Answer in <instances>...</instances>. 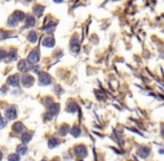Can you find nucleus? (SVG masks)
I'll return each mask as SVG.
<instances>
[{
    "label": "nucleus",
    "mask_w": 164,
    "mask_h": 161,
    "mask_svg": "<svg viewBox=\"0 0 164 161\" xmlns=\"http://www.w3.org/2000/svg\"><path fill=\"white\" fill-rule=\"evenodd\" d=\"M38 60H39V50L38 49H32L30 51L29 56H28L27 61L28 63H30V64H36Z\"/></svg>",
    "instance_id": "f257e3e1"
},
{
    "label": "nucleus",
    "mask_w": 164,
    "mask_h": 161,
    "mask_svg": "<svg viewBox=\"0 0 164 161\" xmlns=\"http://www.w3.org/2000/svg\"><path fill=\"white\" fill-rule=\"evenodd\" d=\"M59 111V104H51L50 107H48V114H47V119H51L55 114H57Z\"/></svg>",
    "instance_id": "f03ea898"
},
{
    "label": "nucleus",
    "mask_w": 164,
    "mask_h": 161,
    "mask_svg": "<svg viewBox=\"0 0 164 161\" xmlns=\"http://www.w3.org/2000/svg\"><path fill=\"white\" fill-rule=\"evenodd\" d=\"M6 116L9 120H15L17 117V111L15 106H9L6 110Z\"/></svg>",
    "instance_id": "7ed1b4c3"
},
{
    "label": "nucleus",
    "mask_w": 164,
    "mask_h": 161,
    "mask_svg": "<svg viewBox=\"0 0 164 161\" xmlns=\"http://www.w3.org/2000/svg\"><path fill=\"white\" fill-rule=\"evenodd\" d=\"M39 80L43 85H49L51 83V77L47 73H40L39 74Z\"/></svg>",
    "instance_id": "20e7f679"
},
{
    "label": "nucleus",
    "mask_w": 164,
    "mask_h": 161,
    "mask_svg": "<svg viewBox=\"0 0 164 161\" xmlns=\"http://www.w3.org/2000/svg\"><path fill=\"white\" fill-rule=\"evenodd\" d=\"M19 80H20V77H19V75H11V76H9L8 77V84L9 85H11V86H18L19 85Z\"/></svg>",
    "instance_id": "39448f33"
},
{
    "label": "nucleus",
    "mask_w": 164,
    "mask_h": 161,
    "mask_svg": "<svg viewBox=\"0 0 164 161\" xmlns=\"http://www.w3.org/2000/svg\"><path fill=\"white\" fill-rule=\"evenodd\" d=\"M74 152L75 154L77 155V157H84V155H86L87 153V150L84 145H77L76 148L74 149Z\"/></svg>",
    "instance_id": "423d86ee"
},
{
    "label": "nucleus",
    "mask_w": 164,
    "mask_h": 161,
    "mask_svg": "<svg viewBox=\"0 0 164 161\" xmlns=\"http://www.w3.org/2000/svg\"><path fill=\"white\" fill-rule=\"evenodd\" d=\"M34 77L30 76V75H25L22 77V84L25 87H30L32 84H34Z\"/></svg>",
    "instance_id": "0eeeda50"
},
{
    "label": "nucleus",
    "mask_w": 164,
    "mask_h": 161,
    "mask_svg": "<svg viewBox=\"0 0 164 161\" xmlns=\"http://www.w3.org/2000/svg\"><path fill=\"white\" fill-rule=\"evenodd\" d=\"M12 17L15 18L17 21H22V20L26 18L25 13H23L22 11H19V10H16L15 12H13V13H12Z\"/></svg>",
    "instance_id": "6e6552de"
},
{
    "label": "nucleus",
    "mask_w": 164,
    "mask_h": 161,
    "mask_svg": "<svg viewBox=\"0 0 164 161\" xmlns=\"http://www.w3.org/2000/svg\"><path fill=\"white\" fill-rule=\"evenodd\" d=\"M43 45L45 47H53L55 45V39L53 37H46L43 40Z\"/></svg>",
    "instance_id": "1a4fd4ad"
},
{
    "label": "nucleus",
    "mask_w": 164,
    "mask_h": 161,
    "mask_svg": "<svg viewBox=\"0 0 164 161\" xmlns=\"http://www.w3.org/2000/svg\"><path fill=\"white\" fill-rule=\"evenodd\" d=\"M12 130L16 132V133H21L23 131V125L21 122H16L15 124L12 125Z\"/></svg>",
    "instance_id": "9d476101"
},
{
    "label": "nucleus",
    "mask_w": 164,
    "mask_h": 161,
    "mask_svg": "<svg viewBox=\"0 0 164 161\" xmlns=\"http://www.w3.org/2000/svg\"><path fill=\"white\" fill-rule=\"evenodd\" d=\"M32 138V133L31 132H26V133H23L22 136H21V141L23 143H28Z\"/></svg>",
    "instance_id": "9b49d317"
},
{
    "label": "nucleus",
    "mask_w": 164,
    "mask_h": 161,
    "mask_svg": "<svg viewBox=\"0 0 164 161\" xmlns=\"http://www.w3.org/2000/svg\"><path fill=\"white\" fill-rule=\"evenodd\" d=\"M37 39H38V35H37L36 31H30L29 35H28V40L30 42H36Z\"/></svg>",
    "instance_id": "f8f14e48"
},
{
    "label": "nucleus",
    "mask_w": 164,
    "mask_h": 161,
    "mask_svg": "<svg viewBox=\"0 0 164 161\" xmlns=\"http://www.w3.org/2000/svg\"><path fill=\"white\" fill-rule=\"evenodd\" d=\"M43 11H44V7L40 6V4H36L34 7V12H35V15H37V17H40Z\"/></svg>",
    "instance_id": "ddd939ff"
},
{
    "label": "nucleus",
    "mask_w": 164,
    "mask_h": 161,
    "mask_svg": "<svg viewBox=\"0 0 164 161\" xmlns=\"http://www.w3.org/2000/svg\"><path fill=\"white\" fill-rule=\"evenodd\" d=\"M27 151H28V149H27V146L25 144H20V145L17 146V152H18V154H25Z\"/></svg>",
    "instance_id": "4468645a"
},
{
    "label": "nucleus",
    "mask_w": 164,
    "mask_h": 161,
    "mask_svg": "<svg viewBox=\"0 0 164 161\" xmlns=\"http://www.w3.org/2000/svg\"><path fill=\"white\" fill-rule=\"evenodd\" d=\"M58 143H59V140L57 138H51L48 141V146L49 148H55L56 145H58Z\"/></svg>",
    "instance_id": "2eb2a0df"
},
{
    "label": "nucleus",
    "mask_w": 164,
    "mask_h": 161,
    "mask_svg": "<svg viewBox=\"0 0 164 161\" xmlns=\"http://www.w3.org/2000/svg\"><path fill=\"white\" fill-rule=\"evenodd\" d=\"M67 111H68V112H70V113L76 112V111H77V105H76V104H75L74 102H70V103H69V105H68Z\"/></svg>",
    "instance_id": "dca6fc26"
},
{
    "label": "nucleus",
    "mask_w": 164,
    "mask_h": 161,
    "mask_svg": "<svg viewBox=\"0 0 164 161\" xmlns=\"http://www.w3.org/2000/svg\"><path fill=\"white\" fill-rule=\"evenodd\" d=\"M148 152H150V150L147 148H144V146H142V148L138 149V153H141L143 157H146V155L148 154Z\"/></svg>",
    "instance_id": "f3484780"
},
{
    "label": "nucleus",
    "mask_w": 164,
    "mask_h": 161,
    "mask_svg": "<svg viewBox=\"0 0 164 161\" xmlns=\"http://www.w3.org/2000/svg\"><path fill=\"white\" fill-rule=\"evenodd\" d=\"M70 133H72L74 136H78L79 133H81V130H79L78 126H74L72 130H70Z\"/></svg>",
    "instance_id": "a211bd4d"
},
{
    "label": "nucleus",
    "mask_w": 164,
    "mask_h": 161,
    "mask_svg": "<svg viewBox=\"0 0 164 161\" xmlns=\"http://www.w3.org/2000/svg\"><path fill=\"white\" fill-rule=\"evenodd\" d=\"M26 66H27V63L25 60H21L19 61V64H18V69L21 70V72H23V70L26 69Z\"/></svg>",
    "instance_id": "6ab92c4d"
},
{
    "label": "nucleus",
    "mask_w": 164,
    "mask_h": 161,
    "mask_svg": "<svg viewBox=\"0 0 164 161\" xmlns=\"http://www.w3.org/2000/svg\"><path fill=\"white\" fill-rule=\"evenodd\" d=\"M8 25L10 26V27H15V26L17 25V20H16L15 18H13V17L11 16V17L8 19Z\"/></svg>",
    "instance_id": "aec40b11"
},
{
    "label": "nucleus",
    "mask_w": 164,
    "mask_h": 161,
    "mask_svg": "<svg viewBox=\"0 0 164 161\" xmlns=\"http://www.w3.org/2000/svg\"><path fill=\"white\" fill-rule=\"evenodd\" d=\"M35 25V18L34 17H27V26H34Z\"/></svg>",
    "instance_id": "412c9836"
},
{
    "label": "nucleus",
    "mask_w": 164,
    "mask_h": 161,
    "mask_svg": "<svg viewBox=\"0 0 164 161\" xmlns=\"http://www.w3.org/2000/svg\"><path fill=\"white\" fill-rule=\"evenodd\" d=\"M59 132H60V134H66L67 132H68V125H67V124L62 125V127H60Z\"/></svg>",
    "instance_id": "4be33fe9"
},
{
    "label": "nucleus",
    "mask_w": 164,
    "mask_h": 161,
    "mask_svg": "<svg viewBox=\"0 0 164 161\" xmlns=\"http://www.w3.org/2000/svg\"><path fill=\"white\" fill-rule=\"evenodd\" d=\"M19 154H10V155H9V157H8V159L9 160H10V161H17V160H19Z\"/></svg>",
    "instance_id": "5701e85b"
},
{
    "label": "nucleus",
    "mask_w": 164,
    "mask_h": 161,
    "mask_svg": "<svg viewBox=\"0 0 164 161\" xmlns=\"http://www.w3.org/2000/svg\"><path fill=\"white\" fill-rule=\"evenodd\" d=\"M55 26H56V23H55V22H51V23H49V25H47V26L44 28V29H45L46 31H50L51 29H54Z\"/></svg>",
    "instance_id": "b1692460"
},
{
    "label": "nucleus",
    "mask_w": 164,
    "mask_h": 161,
    "mask_svg": "<svg viewBox=\"0 0 164 161\" xmlns=\"http://www.w3.org/2000/svg\"><path fill=\"white\" fill-rule=\"evenodd\" d=\"M7 54H6V51H4L3 49H0V58H3V57H6Z\"/></svg>",
    "instance_id": "393cba45"
},
{
    "label": "nucleus",
    "mask_w": 164,
    "mask_h": 161,
    "mask_svg": "<svg viewBox=\"0 0 164 161\" xmlns=\"http://www.w3.org/2000/svg\"><path fill=\"white\" fill-rule=\"evenodd\" d=\"M6 121H4V120H2V119H0V129H1V127H4V126H6Z\"/></svg>",
    "instance_id": "a878e982"
},
{
    "label": "nucleus",
    "mask_w": 164,
    "mask_h": 161,
    "mask_svg": "<svg viewBox=\"0 0 164 161\" xmlns=\"http://www.w3.org/2000/svg\"><path fill=\"white\" fill-rule=\"evenodd\" d=\"M50 103H53V100H51L50 97H47V100L45 101V104H47V105H48V104H50Z\"/></svg>",
    "instance_id": "bb28decb"
},
{
    "label": "nucleus",
    "mask_w": 164,
    "mask_h": 161,
    "mask_svg": "<svg viewBox=\"0 0 164 161\" xmlns=\"http://www.w3.org/2000/svg\"><path fill=\"white\" fill-rule=\"evenodd\" d=\"M54 1H55V2H62L63 0H54Z\"/></svg>",
    "instance_id": "cd10ccee"
},
{
    "label": "nucleus",
    "mask_w": 164,
    "mask_h": 161,
    "mask_svg": "<svg viewBox=\"0 0 164 161\" xmlns=\"http://www.w3.org/2000/svg\"><path fill=\"white\" fill-rule=\"evenodd\" d=\"M1 158H2V154H1V153H0V160H1Z\"/></svg>",
    "instance_id": "c85d7f7f"
},
{
    "label": "nucleus",
    "mask_w": 164,
    "mask_h": 161,
    "mask_svg": "<svg viewBox=\"0 0 164 161\" xmlns=\"http://www.w3.org/2000/svg\"><path fill=\"white\" fill-rule=\"evenodd\" d=\"M0 119H1V113H0Z\"/></svg>",
    "instance_id": "c756f323"
},
{
    "label": "nucleus",
    "mask_w": 164,
    "mask_h": 161,
    "mask_svg": "<svg viewBox=\"0 0 164 161\" xmlns=\"http://www.w3.org/2000/svg\"><path fill=\"white\" fill-rule=\"evenodd\" d=\"M28 1H31V0H28Z\"/></svg>",
    "instance_id": "7c9ffc66"
}]
</instances>
